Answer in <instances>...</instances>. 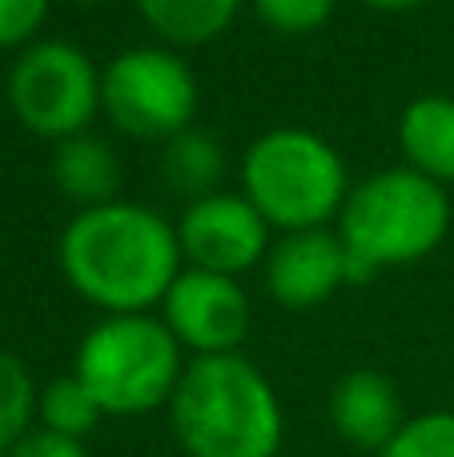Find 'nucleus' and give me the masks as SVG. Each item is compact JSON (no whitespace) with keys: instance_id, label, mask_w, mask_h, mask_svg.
<instances>
[{"instance_id":"nucleus-23","label":"nucleus","mask_w":454,"mask_h":457,"mask_svg":"<svg viewBox=\"0 0 454 457\" xmlns=\"http://www.w3.org/2000/svg\"><path fill=\"white\" fill-rule=\"evenodd\" d=\"M72 4H105V0H72Z\"/></svg>"},{"instance_id":"nucleus-16","label":"nucleus","mask_w":454,"mask_h":457,"mask_svg":"<svg viewBox=\"0 0 454 457\" xmlns=\"http://www.w3.org/2000/svg\"><path fill=\"white\" fill-rule=\"evenodd\" d=\"M101 405L97 397L85 389V381L77 373H64V378H53L37 397V421L40 429H53V434L77 437L85 442L97 426H101Z\"/></svg>"},{"instance_id":"nucleus-7","label":"nucleus","mask_w":454,"mask_h":457,"mask_svg":"<svg viewBox=\"0 0 454 457\" xmlns=\"http://www.w3.org/2000/svg\"><path fill=\"white\" fill-rule=\"evenodd\" d=\"M8 104L29 133L69 141L101 112V69L69 40H32L8 72Z\"/></svg>"},{"instance_id":"nucleus-21","label":"nucleus","mask_w":454,"mask_h":457,"mask_svg":"<svg viewBox=\"0 0 454 457\" xmlns=\"http://www.w3.org/2000/svg\"><path fill=\"white\" fill-rule=\"evenodd\" d=\"M8 457H88V450L77 437H64V434H53V429L32 426L29 434L8 450Z\"/></svg>"},{"instance_id":"nucleus-12","label":"nucleus","mask_w":454,"mask_h":457,"mask_svg":"<svg viewBox=\"0 0 454 457\" xmlns=\"http://www.w3.org/2000/svg\"><path fill=\"white\" fill-rule=\"evenodd\" d=\"M399 149L407 169L439 181L442 189L454 185V96H415L399 117Z\"/></svg>"},{"instance_id":"nucleus-1","label":"nucleus","mask_w":454,"mask_h":457,"mask_svg":"<svg viewBox=\"0 0 454 457\" xmlns=\"http://www.w3.org/2000/svg\"><path fill=\"white\" fill-rule=\"evenodd\" d=\"M64 281L105 317L153 313L185 269L177 228L149 205L109 201L80 209L56 245Z\"/></svg>"},{"instance_id":"nucleus-14","label":"nucleus","mask_w":454,"mask_h":457,"mask_svg":"<svg viewBox=\"0 0 454 457\" xmlns=\"http://www.w3.org/2000/svg\"><path fill=\"white\" fill-rule=\"evenodd\" d=\"M241 0H137L141 21L165 48H198L233 24Z\"/></svg>"},{"instance_id":"nucleus-11","label":"nucleus","mask_w":454,"mask_h":457,"mask_svg":"<svg viewBox=\"0 0 454 457\" xmlns=\"http://www.w3.org/2000/svg\"><path fill=\"white\" fill-rule=\"evenodd\" d=\"M330 426L350 450L383 453L407 426L402 394L386 373L378 370H350L330 389Z\"/></svg>"},{"instance_id":"nucleus-22","label":"nucleus","mask_w":454,"mask_h":457,"mask_svg":"<svg viewBox=\"0 0 454 457\" xmlns=\"http://www.w3.org/2000/svg\"><path fill=\"white\" fill-rule=\"evenodd\" d=\"M366 8H378V12H410V8L426 4V0H362Z\"/></svg>"},{"instance_id":"nucleus-13","label":"nucleus","mask_w":454,"mask_h":457,"mask_svg":"<svg viewBox=\"0 0 454 457\" xmlns=\"http://www.w3.org/2000/svg\"><path fill=\"white\" fill-rule=\"evenodd\" d=\"M48 173H53V185L61 189V197H69L80 209H97L117 201L121 161H117V149L97 133H77L69 141H56Z\"/></svg>"},{"instance_id":"nucleus-5","label":"nucleus","mask_w":454,"mask_h":457,"mask_svg":"<svg viewBox=\"0 0 454 457\" xmlns=\"http://www.w3.org/2000/svg\"><path fill=\"white\" fill-rule=\"evenodd\" d=\"M72 373L97 397L105 418H145L169 410L185 373V349L157 313L101 317L80 337Z\"/></svg>"},{"instance_id":"nucleus-19","label":"nucleus","mask_w":454,"mask_h":457,"mask_svg":"<svg viewBox=\"0 0 454 457\" xmlns=\"http://www.w3.org/2000/svg\"><path fill=\"white\" fill-rule=\"evenodd\" d=\"M254 8L262 24H270L282 37H306L334 16L338 0H254Z\"/></svg>"},{"instance_id":"nucleus-3","label":"nucleus","mask_w":454,"mask_h":457,"mask_svg":"<svg viewBox=\"0 0 454 457\" xmlns=\"http://www.w3.org/2000/svg\"><path fill=\"white\" fill-rule=\"evenodd\" d=\"M447 233L450 193L407 165L378 169L350 185V197L338 213L350 285H366L383 269L431 257Z\"/></svg>"},{"instance_id":"nucleus-15","label":"nucleus","mask_w":454,"mask_h":457,"mask_svg":"<svg viewBox=\"0 0 454 457\" xmlns=\"http://www.w3.org/2000/svg\"><path fill=\"white\" fill-rule=\"evenodd\" d=\"M225 173V153L217 145V137H209L206 129L189 125L177 137H169L165 149H161V177L173 193L198 201L217 193Z\"/></svg>"},{"instance_id":"nucleus-10","label":"nucleus","mask_w":454,"mask_h":457,"mask_svg":"<svg viewBox=\"0 0 454 457\" xmlns=\"http://www.w3.org/2000/svg\"><path fill=\"white\" fill-rule=\"evenodd\" d=\"M265 289L282 309H314L350 285L346 245L338 228H306L282 233L262 261Z\"/></svg>"},{"instance_id":"nucleus-8","label":"nucleus","mask_w":454,"mask_h":457,"mask_svg":"<svg viewBox=\"0 0 454 457\" xmlns=\"http://www.w3.org/2000/svg\"><path fill=\"white\" fill-rule=\"evenodd\" d=\"M157 317L189 357H222L241 349L254 321V305L238 277L185 265L169 285Z\"/></svg>"},{"instance_id":"nucleus-24","label":"nucleus","mask_w":454,"mask_h":457,"mask_svg":"<svg viewBox=\"0 0 454 457\" xmlns=\"http://www.w3.org/2000/svg\"><path fill=\"white\" fill-rule=\"evenodd\" d=\"M0 457H8V453H0Z\"/></svg>"},{"instance_id":"nucleus-6","label":"nucleus","mask_w":454,"mask_h":457,"mask_svg":"<svg viewBox=\"0 0 454 457\" xmlns=\"http://www.w3.org/2000/svg\"><path fill=\"white\" fill-rule=\"evenodd\" d=\"M101 112L121 133L165 145L193 125L198 77L177 48H125L101 69Z\"/></svg>"},{"instance_id":"nucleus-9","label":"nucleus","mask_w":454,"mask_h":457,"mask_svg":"<svg viewBox=\"0 0 454 457\" xmlns=\"http://www.w3.org/2000/svg\"><path fill=\"white\" fill-rule=\"evenodd\" d=\"M177 228L181 261L206 273L241 277L270 253V225L241 193H209L185 205Z\"/></svg>"},{"instance_id":"nucleus-18","label":"nucleus","mask_w":454,"mask_h":457,"mask_svg":"<svg viewBox=\"0 0 454 457\" xmlns=\"http://www.w3.org/2000/svg\"><path fill=\"white\" fill-rule=\"evenodd\" d=\"M378 457H454V410H426L407 418Z\"/></svg>"},{"instance_id":"nucleus-20","label":"nucleus","mask_w":454,"mask_h":457,"mask_svg":"<svg viewBox=\"0 0 454 457\" xmlns=\"http://www.w3.org/2000/svg\"><path fill=\"white\" fill-rule=\"evenodd\" d=\"M48 16V0H0V48H29Z\"/></svg>"},{"instance_id":"nucleus-4","label":"nucleus","mask_w":454,"mask_h":457,"mask_svg":"<svg viewBox=\"0 0 454 457\" xmlns=\"http://www.w3.org/2000/svg\"><path fill=\"white\" fill-rule=\"evenodd\" d=\"M241 197L265 217V225L282 233L330 228L350 197V177L342 153L326 137L282 125L246 149Z\"/></svg>"},{"instance_id":"nucleus-17","label":"nucleus","mask_w":454,"mask_h":457,"mask_svg":"<svg viewBox=\"0 0 454 457\" xmlns=\"http://www.w3.org/2000/svg\"><path fill=\"white\" fill-rule=\"evenodd\" d=\"M37 381L16 353L0 349V453H8L37 421Z\"/></svg>"},{"instance_id":"nucleus-2","label":"nucleus","mask_w":454,"mask_h":457,"mask_svg":"<svg viewBox=\"0 0 454 457\" xmlns=\"http://www.w3.org/2000/svg\"><path fill=\"white\" fill-rule=\"evenodd\" d=\"M169 426L185 457H278L286 437L278 389L241 353L189 357Z\"/></svg>"}]
</instances>
